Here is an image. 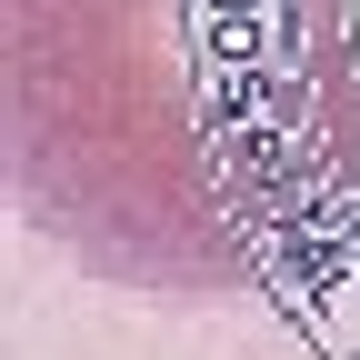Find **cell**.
<instances>
[{
  "label": "cell",
  "instance_id": "1",
  "mask_svg": "<svg viewBox=\"0 0 360 360\" xmlns=\"http://www.w3.org/2000/svg\"><path fill=\"white\" fill-rule=\"evenodd\" d=\"M11 210L130 300H240L310 220V0H0Z\"/></svg>",
  "mask_w": 360,
  "mask_h": 360
}]
</instances>
